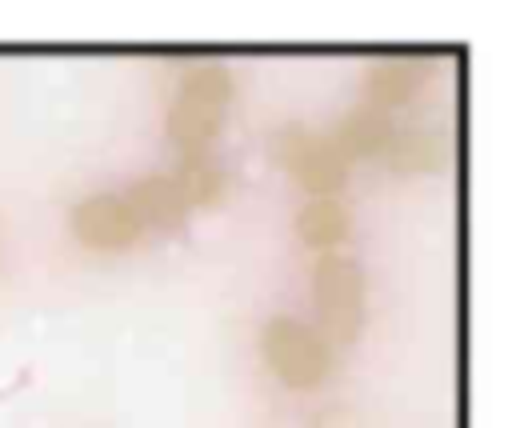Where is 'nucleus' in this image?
<instances>
[{
	"label": "nucleus",
	"mask_w": 512,
	"mask_h": 428,
	"mask_svg": "<svg viewBox=\"0 0 512 428\" xmlns=\"http://www.w3.org/2000/svg\"><path fill=\"white\" fill-rule=\"evenodd\" d=\"M316 308L336 344H348L360 328V308H364V284L360 268L344 256H320L316 260Z\"/></svg>",
	"instance_id": "f03ea898"
},
{
	"label": "nucleus",
	"mask_w": 512,
	"mask_h": 428,
	"mask_svg": "<svg viewBox=\"0 0 512 428\" xmlns=\"http://www.w3.org/2000/svg\"><path fill=\"white\" fill-rule=\"evenodd\" d=\"M228 104V72L220 64H200L184 76L180 84V100L172 108V136L184 144V148H196L204 144L216 128H220V112Z\"/></svg>",
	"instance_id": "f257e3e1"
},
{
	"label": "nucleus",
	"mask_w": 512,
	"mask_h": 428,
	"mask_svg": "<svg viewBox=\"0 0 512 428\" xmlns=\"http://www.w3.org/2000/svg\"><path fill=\"white\" fill-rule=\"evenodd\" d=\"M300 232L308 244L316 248H332L348 236V216L332 204V200H312L304 212H300Z\"/></svg>",
	"instance_id": "39448f33"
},
{
	"label": "nucleus",
	"mask_w": 512,
	"mask_h": 428,
	"mask_svg": "<svg viewBox=\"0 0 512 428\" xmlns=\"http://www.w3.org/2000/svg\"><path fill=\"white\" fill-rule=\"evenodd\" d=\"M132 200H136V220L140 216H148V220H156V212H164L168 216V224H176L180 220V188L176 184H168V180H144L136 192H132Z\"/></svg>",
	"instance_id": "423d86ee"
},
{
	"label": "nucleus",
	"mask_w": 512,
	"mask_h": 428,
	"mask_svg": "<svg viewBox=\"0 0 512 428\" xmlns=\"http://www.w3.org/2000/svg\"><path fill=\"white\" fill-rule=\"evenodd\" d=\"M72 228L88 248H124L136 240L140 220L128 200L120 196H92L72 212Z\"/></svg>",
	"instance_id": "20e7f679"
},
{
	"label": "nucleus",
	"mask_w": 512,
	"mask_h": 428,
	"mask_svg": "<svg viewBox=\"0 0 512 428\" xmlns=\"http://www.w3.org/2000/svg\"><path fill=\"white\" fill-rule=\"evenodd\" d=\"M264 352L280 372V380L288 384H312V380H324L328 372L324 336H316L300 320H272L264 328Z\"/></svg>",
	"instance_id": "7ed1b4c3"
}]
</instances>
